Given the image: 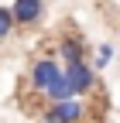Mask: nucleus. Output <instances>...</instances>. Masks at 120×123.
<instances>
[{"instance_id": "obj_1", "label": "nucleus", "mask_w": 120, "mask_h": 123, "mask_svg": "<svg viewBox=\"0 0 120 123\" xmlns=\"http://www.w3.org/2000/svg\"><path fill=\"white\" fill-rule=\"evenodd\" d=\"M48 123H76V120H82L86 116V103L79 99V96H69V99H55L48 110L41 113Z\"/></svg>"}, {"instance_id": "obj_2", "label": "nucleus", "mask_w": 120, "mask_h": 123, "mask_svg": "<svg viewBox=\"0 0 120 123\" xmlns=\"http://www.w3.org/2000/svg\"><path fill=\"white\" fill-rule=\"evenodd\" d=\"M65 79H69V86H72L76 96H86V92L96 89V68L86 65V58H79V62H65Z\"/></svg>"}, {"instance_id": "obj_3", "label": "nucleus", "mask_w": 120, "mask_h": 123, "mask_svg": "<svg viewBox=\"0 0 120 123\" xmlns=\"http://www.w3.org/2000/svg\"><path fill=\"white\" fill-rule=\"evenodd\" d=\"M10 10H14L17 27H27V24H38L45 17V0H14Z\"/></svg>"}, {"instance_id": "obj_4", "label": "nucleus", "mask_w": 120, "mask_h": 123, "mask_svg": "<svg viewBox=\"0 0 120 123\" xmlns=\"http://www.w3.org/2000/svg\"><path fill=\"white\" fill-rule=\"evenodd\" d=\"M58 55H62L65 62H79V58H86V41L79 34H65L62 44H58Z\"/></svg>"}, {"instance_id": "obj_5", "label": "nucleus", "mask_w": 120, "mask_h": 123, "mask_svg": "<svg viewBox=\"0 0 120 123\" xmlns=\"http://www.w3.org/2000/svg\"><path fill=\"white\" fill-rule=\"evenodd\" d=\"M14 27H17V21H14V10H10V7H0V41H4Z\"/></svg>"}, {"instance_id": "obj_6", "label": "nucleus", "mask_w": 120, "mask_h": 123, "mask_svg": "<svg viewBox=\"0 0 120 123\" xmlns=\"http://www.w3.org/2000/svg\"><path fill=\"white\" fill-rule=\"evenodd\" d=\"M110 58H113V48H110V44H100V51H96V68L103 72V68L110 65Z\"/></svg>"}]
</instances>
